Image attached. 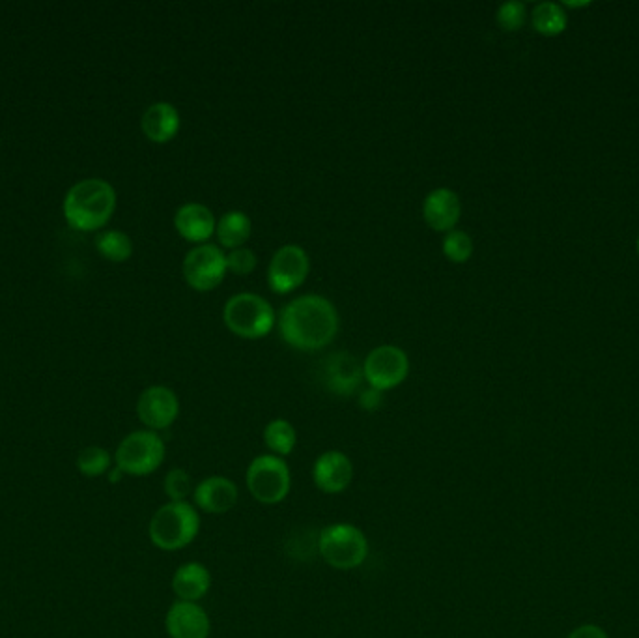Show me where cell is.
<instances>
[{"mask_svg":"<svg viewBox=\"0 0 639 638\" xmlns=\"http://www.w3.org/2000/svg\"><path fill=\"white\" fill-rule=\"evenodd\" d=\"M223 320L228 330L238 337L262 339L273 330L275 311L262 296L253 292H240L225 304Z\"/></svg>","mask_w":639,"mask_h":638,"instance_id":"cell-5","label":"cell"},{"mask_svg":"<svg viewBox=\"0 0 639 638\" xmlns=\"http://www.w3.org/2000/svg\"><path fill=\"white\" fill-rule=\"evenodd\" d=\"M165 627L171 638H208L212 629L206 610L199 603L189 601H176L172 605Z\"/></svg>","mask_w":639,"mask_h":638,"instance_id":"cell-14","label":"cell"},{"mask_svg":"<svg viewBox=\"0 0 639 638\" xmlns=\"http://www.w3.org/2000/svg\"><path fill=\"white\" fill-rule=\"evenodd\" d=\"M174 227L182 238L200 246L215 234L217 223H215V216L208 206L200 203H187L178 208V212L174 216Z\"/></svg>","mask_w":639,"mask_h":638,"instance_id":"cell-17","label":"cell"},{"mask_svg":"<svg viewBox=\"0 0 639 638\" xmlns=\"http://www.w3.org/2000/svg\"><path fill=\"white\" fill-rule=\"evenodd\" d=\"M382 405H384V392L374 390V388H370L369 386L367 390H363V392L359 393V406H361L363 410L374 412V410H378Z\"/></svg>","mask_w":639,"mask_h":638,"instance_id":"cell-29","label":"cell"},{"mask_svg":"<svg viewBox=\"0 0 639 638\" xmlns=\"http://www.w3.org/2000/svg\"><path fill=\"white\" fill-rule=\"evenodd\" d=\"M462 214V204L453 189H432L423 203L425 221L438 232L455 231V225Z\"/></svg>","mask_w":639,"mask_h":638,"instance_id":"cell-16","label":"cell"},{"mask_svg":"<svg viewBox=\"0 0 639 638\" xmlns=\"http://www.w3.org/2000/svg\"><path fill=\"white\" fill-rule=\"evenodd\" d=\"M251 229H253V225H251L249 216L243 214V212H238V210H232V212H227L223 218L217 221L215 234H217L219 244L232 251V249L243 247V244L251 236Z\"/></svg>","mask_w":639,"mask_h":638,"instance_id":"cell-20","label":"cell"},{"mask_svg":"<svg viewBox=\"0 0 639 638\" xmlns=\"http://www.w3.org/2000/svg\"><path fill=\"white\" fill-rule=\"evenodd\" d=\"M443 253L451 262L462 264L468 262L473 255V240L468 232L451 231L447 232L445 240H443Z\"/></svg>","mask_w":639,"mask_h":638,"instance_id":"cell-25","label":"cell"},{"mask_svg":"<svg viewBox=\"0 0 639 638\" xmlns=\"http://www.w3.org/2000/svg\"><path fill=\"white\" fill-rule=\"evenodd\" d=\"M212 588V575L208 567L199 562H189L178 567L172 577V590L178 597V601L197 603Z\"/></svg>","mask_w":639,"mask_h":638,"instance_id":"cell-19","label":"cell"},{"mask_svg":"<svg viewBox=\"0 0 639 638\" xmlns=\"http://www.w3.org/2000/svg\"><path fill=\"white\" fill-rule=\"evenodd\" d=\"M200 517L187 502H169L157 509L148 526L150 541L161 551H182L199 536Z\"/></svg>","mask_w":639,"mask_h":638,"instance_id":"cell-3","label":"cell"},{"mask_svg":"<svg viewBox=\"0 0 639 638\" xmlns=\"http://www.w3.org/2000/svg\"><path fill=\"white\" fill-rule=\"evenodd\" d=\"M165 442L156 431L144 429L126 436L116 450V466L124 476L144 478L154 474L165 461Z\"/></svg>","mask_w":639,"mask_h":638,"instance_id":"cell-7","label":"cell"},{"mask_svg":"<svg viewBox=\"0 0 639 638\" xmlns=\"http://www.w3.org/2000/svg\"><path fill=\"white\" fill-rule=\"evenodd\" d=\"M247 489L256 502L264 506L281 504L290 493L292 476L283 457L277 455H258L245 474Z\"/></svg>","mask_w":639,"mask_h":638,"instance_id":"cell-6","label":"cell"},{"mask_svg":"<svg viewBox=\"0 0 639 638\" xmlns=\"http://www.w3.org/2000/svg\"><path fill=\"white\" fill-rule=\"evenodd\" d=\"M410 373V358L400 347H376L363 363V375L370 388L387 392L400 386Z\"/></svg>","mask_w":639,"mask_h":638,"instance_id":"cell-8","label":"cell"},{"mask_svg":"<svg viewBox=\"0 0 639 638\" xmlns=\"http://www.w3.org/2000/svg\"><path fill=\"white\" fill-rule=\"evenodd\" d=\"M77 468L86 478H100L103 474H109L111 455L100 446H88L79 453Z\"/></svg>","mask_w":639,"mask_h":638,"instance_id":"cell-24","label":"cell"},{"mask_svg":"<svg viewBox=\"0 0 639 638\" xmlns=\"http://www.w3.org/2000/svg\"><path fill=\"white\" fill-rule=\"evenodd\" d=\"M568 638H610L608 637V633L602 629V627H598V625L587 624L582 625V627H578V629H574Z\"/></svg>","mask_w":639,"mask_h":638,"instance_id":"cell-30","label":"cell"},{"mask_svg":"<svg viewBox=\"0 0 639 638\" xmlns=\"http://www.w3.org/2000/svg\"><path fill=\"white\" fill-rule=\"evenodd\" d=\"M313 479L322 493H344L354 479V464L342 451H326L314 461Z\"/></svg>","mask_w":639,"mask_h":638,"instance_id":"cell-12","label":"cell"},{"mask_svg":"<svg viewBox=\"0 0 639 638\" xmlns=\"http://www.w3.org/2000/svg\"><path fill=\"white\" fill-rule=\"evenodd\" d=\"M636 251H638V255H639V236H638V242H636Z\"/></svg>","mask_w":639,"mask_h":638,"instance_id":"cell-33","label":"cell"},{"mask_svg":"<svg viewBox=\"0 0 639 638\" xmlns=\"http://www.w3.org/2000/svg\"><path fill=\"white\" fill-rule=\"evenodd\" d=\"M116 191L103 178H85L64 199V218L77 231H98L113 218Z\"/></svg>","mask_w":639,"mask_h":638,"instance_id":"cell-2","label":"cell"},{"mask_svg":"<svg viewBox=\"0 0 639 638\" xmlns=\"http://www.w3.org/2000/svg\"><path fill=\"white\" fill-rule=\"evenodd\" d=\"M165 494L171 498V502H185L187 496L195 493V483L193 478L185 472L184 468H174L163 481Z\"/></svg>","mask_w":639,"mask_h":638,"instance_id":"cell-26","label":"cell"},{"mask_svg":"<svg viewBox=\"0 0 639 638\" xmlns=\"http://www.w3.org/2000/svg\"><path fill=\"white\" fill-rule=\"evenodd\" d=\"M589 2H563V8H585Z\"/></svg>","mask_w":639,"mask_h":638,"instance_id":"cell-32","label":"cell"},{"mask_svg":"<svg viewBox=\"0 0 639 638\" xmlns=\"http://www.w3.org/2000/svg\"><path fill=\"white\" fill-rule=\"evenodd\" d=\"M527 19V8L524 2L520 0H511V2H503L497 8L496 21L497 25L505 32H516L522 29Z\"/></svg>","mask_w":639,"mask_h":638,"instance_id":"cell-27","label":"cell"},{"mask_svg":"<svg viewBox=\"0 0 639 638\" xmlns=\"http://www.w3.org/2000/svg\"><path fill=\"white\" fill-rule=\"evenodd\" d=\"M256 259L255 251L249 247H238L232 249L227 255V270L236 276H249L255 272Z\"/></svg>","mask_w":639,"mask_h":638,"instance_id":"cell-28","label":"cell"},{"mask_svg":"<svg viewBox=\"0 0 639 638\" xmlns=\"http://www.w3.org/2000/svg\"><path fill=\"white\" fill-rule=\"evenodd\" d=\"M531 23H533V29L537 30L542 36H548V38L559 36L567 29V12H565L563 4L540 2L533 8Z\"/></svg>","mask_w":639,"mask_h":638,"instance_id":"cell-21","label":"cell"},{"mask_svg":"<svg viewBox=\"0 0 639 638\" xmlns=\"http://www.w3.org/2000/svg\"><path fill=\"white\" fill-rule=\"evenodd\" d=\"M240 491L232 479L223 476H212L200 481L195 487L193 500L195 506L202 509L204 513L212 515H223L238 504Z\"/></svg>","mask_w":639,"mask_h":638,"instance_id":"cell-15","label":"cell"},{"mask_svg":"<svg viewBox=\"0 0 639 638\" xmlns=\"http://www.w3.org/2000/svg\"><path fill=\"white\" fill-rule=\"evenodd\" d=\"M279 332L290 347L314 352L327 347L339 332L337 307L320 294H305L284 305Z\"/></svg>","mask_w":639,"mask_h":638,"instance_id":"cell-1","label":"cell"},{"mask_svg":"<svg viewBox=\"0 0 639 638\" xmlns=\"http://www.w3.org/2000/svg\"><path fill=\"white\" fill-rule=\"evenodd\" d=\"M311 262L303 247L288 244L275 251L268 268L270 289L277 294H288L298 289L309 276Z\"/></svg>","mask_w":639,"mask_h":638,"instance_id":"cell-10","label":"cell"},{"mask_svg":"<svg viewBox=\"0 0 639 638\" xmlns=\"http://www.w3.org/2000/svg\"><path fill=\"white\" fill-rule=\"evenodd\" d=\"M227 255L221 247L200 244L191 249L184 259V277L191 289L208 292L227 276Z\"/></svg>","mask_w":639,"mask_h":638,"instance_id":"cell-9","label":"cell"},{"mask_svg":"<svg viewBox=\"0 0 639 638\" xmlns=\"http://www.w3.org/2000/svg\"><path fill=\"white\" fill-rule=\"evenodd\" d=\"M96 247L105 259L113 262L128 261L133 253V242L126 232L103 231L96 238Z\"/></svg>","mask_w":639,"mask_h":638,"instance_id":"cell-23","label":"cell"},{"mask_svg":"<svg viewBox=\"0 0 639 638\" xmlns=\"http://www.w3.org/2000/svg\"><path fill=\"white\" fill-rule=\"evenodd\" d=\"M318 552L327 566L348 571L363 566L367 560L369 539L354 524H329L318 534Z\"/></svg>","mask_w":639,"mask_h":638,"instance_id":"cell-4","label":"cell"},{"mask_svg":"<svg viewBox=\"0 0 639 638\" xmlns=\"http://www.w3.org/2000/svg\"><path fill=\"white\" fill-rule=\"evenodd\" d=\"M322 377L327 390L341 397L354 395L363 382V365L348 352H337L327 356L322 367Z\"/></svg>","mask_w":639,"mask_h":638,"instance_id":"cell-13","label":"cell"},{"mask_svg":"<svg viewBox=\"0 0 639 638\" xmlns=\"http://www.w3.org/2000/svg\"><path fill=\"white\" fill-rule=\"evenodd\" d=\"M180 414V401L167 386H150L137 401V416L150 431L171 427Z\"/></svg>","mask_w":639,"mask_h":638,"instance_id":"cell-11","label":"cell"},{"mask_svg":"<svg viewBox=\"0 0 639 638\" xmlns=\"http://www.w3.org/2000/svg\"><path fill=\"white\" fill-rule=\"evenodd\" d=\"M141 128L150 141L169 143L180 131V113L172 103H152L142 115Z\"/></svg>","mask_w":639,"mask_h":638,"instance_id":"cell-18","label":"cell"},{"mask_svg":"<svg viewBox=\"0 0 639 638\" xmlns=\"http://www.w3.org/2000/svg\"><path fill=\"white\" fill-rule=\"evenodd\" d=\"M264 442L270 448L271 455L286 457V455H290L292 451L296 450L298 435H296V429H294V425L290 421L279 418V420H271L266 425Z\"/></svg>","mask_w":639,"mask_h":638,"instance_id":"cell-22","label":"cell"},{"mask_svg":"<svg viewBox=\"0 0 639 638\" xmlns=\"http://www.w3.org/2000/svg\"><path fill=\"white\" fill-rule=\"evenodd\" d=\"M122 476H124V472H122V470H120V468L116 466L114 470H111V474H109V479H111L113 483H116V481H120V478H122Z\"/></svg>","mask_w":639,"mask_h":638,"instance_id":"cell-31","label":"cell"}]
</instances>
